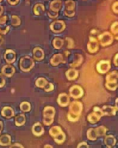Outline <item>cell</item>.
<instances>
[{
	"label": "cell",
	"instance_id": "cell-28",
	"mask_svg": "<svg viewBox=\"0 0 118 148\" xmlns=\"http://www.w3.org/2000/svg\"><path fill=\"white\" fill-rule=\"evenodd\" d=\"M64 41L63 39L59 37H56L53 40V46L54 49L59 50V49L62 48L64 45Z\"/></svg>",
	"mask_w": 118,
	"mask_h": 148
},
{
	"label": "cell",
	"instance_id": "cell-31",
	"mask_svg": "<svg viewBox=\"0 0 118 148\" xmlns=\"http://www.w3.org/2000/svg\"><path fill=\"white\" fill-rule=\"evenodd\" d=\"M53 139H54V142L57 144L62 145L66 141V134L63 132V131H62L60 134H59L57 136L54 137Z\"/></svg>",
	"mask_w": 118,
	"mask_h": 148
},
{
	"label": "cell",
	"instance_id": "cell-30",
	"mask_svg": "<svg viewBox=\"0 0 118 148\" xmlns=\"http://www.w3.org/2000/svg\"><path fill=\"white\" fill-rule=\"evenodd\" d=\"M48 83V82L47 81V80H46V79H45L44 77H39L38 78L36 81H35V85L37 86V87L39 88H44L45 86L47 85V84Z\"/></svg>",
	"mask_w": 118,
	"mask_h": 148
},
{
	"label": "cell",
	"instance_id": "cell-36",
	"mask_svg": "<svg viewBox=\"0 0 118 148\" xmlns=\"http://www.w3.org/2000/svg\"><path fill=\"white\" fill-rule=\"evenodd\" d=\"M66 40L67 42V49H73L75 46V43L74 41L72 38L70 37H66Z\"/></svg>",
	"mask_w": 118,
	"mask_h": 148
},
{
	"label": "cell",
	"instance_id": "cell-9",
	"mask_svg": "<svg viewBox=\"0 0 118 148\" xmlns=\"http://www.w3.org/2000/svg\"><path fill=\"white\" fill-rule=\"evenodd\" d=\"M83 89L79 85H73L69 89V96L73 98V99H79L83 96Z\"/></svg>",
	"mask_w": 118,
	"mask_h": 148
},
{
	"label": "cell",
	"instance_id": "cell-13",
	"mask_svg": "<svg viewBox=\"0 0 118 148\" xmlns=\"http://www.w3.org/2000/svg\"><path fill=\"white\" fill-rule=\"evenodd\" d=\"M4 58L7 64H13L16 60V53L12 49H7L4 53Z\"/></svg>",
	"mask_w": 118,
	"mask_h": 148
},
{
	"label": "cell",
	"instance_id": "cell-35",
	"mask_svg": "<svg viewBox=\"0 0 118 148\" xmlns=\"http://www.w3.org/2000/svg\"><path fill=\"white\" fill-rule=\"evenodd\" d=\"M111 33L113 36L118 34V22H115L111 27Z\"/></svg>",
	"mask_w": 118,
	"mask_h": 148
},
{
	"label": "cell",
	"instance_id": "cell-42",
	"mask_svg": "<svg viewBox=\"0 0 118 148\" xmlns=\"http://www.w3.org/2000/svg\"><path fill=\"white\" fill-rule=\"evenodd\" d=\"M90 146L85 142H82L79 143L77 146L78 148H88Z\"/></svg>",
	"mask_w": 118,
	"mask_h": 148
},
{
	"label": "cell",
	"instance_id": "cell-32",
	"mask_svg": "<svg viewBox=\"0 0 118 148\" xmlns=\"http://www.w3.org/2000/svg\"><path fill=\"white\" fill-rule=\"evenodd\" d=\"M96 130V134L97 135L98 137H101V136H104L106 134V133L107 131V128L103 126V125H102V126H100V127H98L97 128H95Z\"/></svg>",
	"mask_w": 118,
	"mask_h": 148
},
{
	"label": "cell",
	"instance_id": "cell-17",
	"mask_svg": "<svg viewBox=\"0 0 118 148\" xmlns=\"http://www.w3.org/2000/svg\"><path fill=\"white\" fill-rule=\"evenodd\" d=\"M33 59L37 61L43 60L45 56V53L43 49L39 47H36L33 49Z\"/></svg>",
	"mask_w": 118,
	"mask_h": 148
},
{
	"label": "cell",
	"instance_id": "cell-43",
	"mask_svg": "<svg viewBox=\"0 0 118 148\" xmlns=\"http://www.w3.org/2000/svg\"><path fill=\"white\" fill-rule=\"evenodd\" d=\"M7 19H8V17L7 16H0V25L5 24L7 21Z\"/></svg>",
	"mask_w": 118,
	"mask_h": 148
},
{
	"label": "cell",
	"instance_id": "cell-25",
	"mask_svg": "<svg viewBox=\"0 0 118 148\" xmlns=\"http://www.w3.org/2000/svg\"><path fill=\"white\" fill-rule=\"evenodd\" d=\"M75 56L77 58L72 63L69 64L72 68H77L79 67L83 61V58L81 55L77 54Z\"/></svg>",
	"mask_w": 118,
	"mask_h": 148
},
{
	"label": "cell",
	"instance_id": "cell-37",
	"mask_svg": "<svg viewBox=\"0 0 118 148\" xmlns=\"http://www.w3.org/2000/svg\"><path fill=\"white\" fill-rule=\"evenodd\" d=\"M44 89V91L47 92H51L53 91V90L54 89V86L52 83H48L47 85L45 86Z\"/></svg>",
	"mask_w": 118,
	"mask_h": 148
},
{
	"label": "cell",
	"instance_id": "cell-12",
	"mask_svg": "<svg viewBox=\"0 0 118 148\" xmlns=\"http://www.w3.org/2000/svg\"><path fill=\"white\" fill-rule=\"evenodd\" d=\"M70 96L66 93H62L59 94L57 99L58 104L62 107V108H65V107L69 106L70 104Z\"/></svg>",
	"mask_w": 118,
	"mask_h": 148
},
{
	"label": "cell",
	"instance_id": "cell-20",
	"mask_svg": "<svg viewBox=\"0 0 118 148\" xmlns=\"http://www.w3.org/2000/svg\"><path fill=\"white\" fill-rule=\"evenodd\" d=\"M102 110L103 112L104 116H115L116 113V109L115 107L111 106H103L102 108Z\"/></svg>",
	"mask_w": 118,
	"mask_h": 148
},
{
	"label": "cell",
	"instance_id": "cell-45",
	"mask_svg": "<svg viewBox=\"0 0 118 148\" xmlns=\"http://www.w3.org/2000/svg\"><path fill=\"white\" fill-rule=\"evenodd\" d=\"M20 0H7L8 3L12 5H15L19 3Z\"/></svg>",
	"mask_w": 118,
	"mask_h": 148
},
{
	"label": "cell",
	"instance_id": "cell-51",
	"mask_svg": "<svg viewBox=\"0 0 118 148\" xmlns=\"http://www.w3.org/2000/svg\"><path fill=\"white\" fill-rule=\"evenodd\" d=\"M44 147L45 148H53V146H52L51 145H50V144H47V145H45Z\"/></svg>",
	"mask_w": 118,
	"mask_h": 148
},
{
	"label": "cell",
	"instance_id": "cell-3",
	"mask_svg": "<svg viewBox=\"0 0 118 148\" xmlns=\"http://www.w3.org/2000/svg\"><path fill=\"white\" fill-rule=\"evenodd\" d=\"M118 71H113L108 73L106 77V88L110 91H115L118 88Z\"/></svg>",
	"mask_w": 118,
	"mask_h": 148
},
{
	"label": "cell",
	"instance_id": "cell-53",
	"mask_svg": "<svg viewBox=\"0 0 118 148\" xmlns=\"http://www.w3.org/2000/svg\"><path fill=\"white\" fill-rule=\"evenodd\" d=\"M2 1H3V0H0V3H1Z\"/></svg>",
	"mask_w": 118,
	"mask_h": 148
},
{
	"label": "cell",
	"instance_id": "cell-27",
	"mask_svg": "<svg viewBox=\"0 0 118 148\" xmlns=\"http://www.w3.org/2000/svg\"><path fill=\"white\" fill-rule=\"evenodd\" d=\"M26 123V116L24 114H20L15 118V125L17 127H21Z\"/></svg>",
	"mask_w": 118,
	"mask_h": 148
},
{
	"label": "cell",
	"instance_id": "cell-29",
	"mask_svg": "<svg viewBox=\"0 0 118 148\" xmlns=\"http://www.w3.org/2000/svg\"><path fill=\"white\" fill-rule=\"evenodd\" d=\"M87 138L91 141H95L97 140L98 136L96 134V131L95 128H90L87 130Z\"/></svg>",
	"mask_w": 118,
	"mask_h": 148
},
{
	"label": "cell",
	"instance_id": "cell-5",
	"mask_svg": "<svg viewBox=\"0 0 118 148\" xmlns=\"http://www.w3.org/2000/svg\"><path fill=\"white\" fill-rule=\"evenodd\" d=\"M104 113L102 109L98 106H95L93 108V111L90 113L87 116L88 121L91 124H96L102 117L104 116Z\"/></svg>",
	"mask_w": 118,
	"mask_h": 148
},
{
	"label": "cell",
	"instance_id": "cell-7",
	"mask_svg": "<svg viewBox=\"0 0 118 148\" xmlns=\"http://www.w3.org/2000/svg\"><path fill=\"white\" fill-rule=\"evenodd\" d=\"M66 25L62 20H56L50 25V29L54 33H60L65 30Z\"/></svg>",
	"mask_w": 118,
	"mask_h": 148
},
{
	"label": "cell",
	"instance_id": "cell-50",
	"mask_svg": "<svg viewBox=\"0 0 118 148\" xmlns=\"http://www.w3.org/2000/svg\"><path fill=\"white\" fill-rule=\"evenodd\" d=\"M3 43H4V38L1 36H0V46H1L3 44Z\"/></svg>",
	"mask_w": 118,
	"mask_h": 148
},
{
	"label": "cell",
	"instance_id": "cell-33",
	"mask_svg": "<svg viewBox=\"0 0 118 148\" xmlns=\"http://www.w3.org/2000/svg\"><path fill=\"white\" fill-rule=\"evenodd\" d=\"M20 109L23 112H29L31 110V105L28 101H23L20 104Z\"/></svg>",
	"mask_w": 118,
	"mask_h": 148
},
{
	"label": "cell",
	"instance_id": "cell-46",
	"mask_svg": "<svg viewBox=\"0 0 118 148\" xmlns=\"http://www.w3.org/2000/svg\"><path fill=\"white\" fill-rule=\"evenodd\" d=\"M113 64L116 67H118V53L115 55L113 58Z\"/></svg>",
	"mask_w": 118,
	"mask_h": 148
},
{
	"label": "cell",
	"instance_id": "cell-2",
	"mask_svg": "<svg viewBox=\"0 0 118 148\" xmlns=\"http://www.w3.org/2000/svg\"><path fill=\"white\" fill-rule=\"evenodd\" d=\"M43 122L44 124L46 126L51 125L54 121L56 115V109L53 106H45L43 112Z\"/></svg>",
	"mask_w": 118,
	"mask_h": 148
},
{
	"label": "cell",
	"instance_id": "cell-22",
	"mask_svg": "<svg viewBox=\"0 0 118 148\" xmlns=\"http://www.w3.org/2000/svg\"><path fill=\"white\" fill-rule=\"evenodd\" d=\"M116 138L113 135H107L104 138V144L107 147H113L116 143Z\"/></svg>",
	"mask_w": 118,
	"mask_h": 148
},
{
	"label": "cell",
	"instance_id": "cell-54",
	"mask_svg": "<svg viewBox=\"0 0 118 148\" xmlns=\"http://www.w3.org/2000/svg\"><path fill=\"white\" fill-rule=\"evenodd\" d=\"M83 1H86V0H83Z\"/></svg>",
	"mask_w": 118,
	"mask_h": 148
},
{
	"label": "cell",
	"instance_id": "cell-47",
	"mask_svg": "<svg viewBox=\"0 0 118 148\" xmlns=\"http://www.w3.org/2000/svg\"><path fill=\"white\" fill-rule=\"evenodd\" d=\"M3 128H4V125H3V122L0 121V134L1 133V132L3 130Z\"/></svg>",
	"mask_w": 118,
	"mask_h": 148
},
{
	"label": "cell",
	"instance_id": "cell-10",
	"mask_svg": "<svg viewBox=\"0 0 118 148\" xmlns=\"http://www.w3.org/2000/svg\"><path fill=\"white\" fill-rule=\"evenodd\" d=\"M111 69V62L108 60H102L96 65L97 71L102 75L108 73Z\"/></svg>",
	"mask_w": 118,
	"mask_h": 148
},
{
	"label": "cell",
	"instance_id": "cell-16",
	"mask_svg": "<svg viewBox=\"0 0 118 148\" xmlns=\"http://www.w3.org/2000/svg\"><path fill=\"white\" fill-rule=\"evenodd\" d=\"M61 63H66V61L64 60V56L62 53L55 54L50 59V64L54 67L57 66Z\"/></svg>",
	"mask_w": 118,
	"mask_h": 148
},
{
	"label": "cell",
	"instance_id": "cell-49",
	"mask_svg": "<svg viewBox=\"0 0 118 148\" xmlns=\"http://www.w3.org/2000/svg\"><path fill=\"white\" fill-rule=\"evenodd\" d=\"M115 108L117 110H118V98H116L115 100Z\"/></svg>",
	"mask_w": 118,
	"mask_h": 148
},
{
	"label": "cell",
	"instance_id": "cell-24",
	"mask_svg": "<svg viewBox=\"0 0 118 148\" xmlns=\"http://www.w3.org/2000/svg\"><path fill=\"white\" fill-rule=\"evenodd\" d=\"M45 5L43 4L38 3L35 4L34 7H33V12L34 14H35L36 16H40L45 12Z\"/></svg>",
	"mask_w": 118,
	"mask_h": 148
},
{
	"label": "cell",
	"instance_id": "cell-40",
	"mask_svg": "<svg viewBox=\"0 0 118 148\" xmlns=\"http://www.w3.org/2000/svg\"><path fill=\"white\" fill-rule=\"evenodd\" d=\"M6 83L5 79L4 76L2 75V73H0V88H3Z\"/></svg>",
	"mask_w": 118,
	"mask_h": 148
},
{
	"label": "cell",
	"instance_id": "cell-41",
	"mask_svg": "<svg viewBox=\"0 0 118 148\" xmlns=\"http://www.w3.org/2000/svg\"><path fill=\"white\" fill-rule=\"evenodd\" d=\"M112 10L115 14H118V1H116L112 4Z\"/></svg>",
	"mask_w": 118,
	"mask_h": 148
},
{
	"label": "cell",
	"instance_id": "cell-52",
	"mask_svg": "<svg viewBox=\"0 0 118 148\" xmlns=\"http://www.w3.org/2000/svg\"><path fill=\"white\" fill-rule=\"evenodd\" d=\"M114 37V38L116 40H118V34H117V35H116V36H113Z\"/></svg>",
	"mask_w": 118,
	"mask_h": 148
},
{
	"label": "cell",
	"instance_id": "cell-21",
	"mask_svg": "<svg viewBox=\"0 0 118 148\" xmlns=\"http://www.w3.org/2000/svg\"><path fill=\"white\" fill-rule=\"evenodd\" d=\"M62 5V0H53L50 4V10L56 13L60 10Z\"/></svg>",
	"mask_w": 118,
	"mask_h": 148
},
{
	"label": "cell",
	"instance_id": "cell-44",
	"mask_svg": "<svg viewBox=\"0 0 118 148\" xmlns=\"http://www.w3.org/2000/svg\"><path fill=\"white\" fill-rule=\"evenodd\" d=\"M9 147H13V148H23L24 146L20 144V143H14L13 145H10L9 146Z\"/></svg>",
	"mask_w": 118,
	"mask_h": 148
},
{
	"label": "cell",
	"instance_id": "cell-18",
	"mask_svg": "<svg viewBox=\"0 0 118 148\" xmlns=\"http://www.w3.org/2000/svg\"><path fill=\"white\" fill-rule=\"evenodd\" d=\"M65 75L68 80H75L79 76V71L75 68H72L66 71Z\"/></svg>",
	"mask_w": 118,
	"mask_h": 148
},
{
	"label": "cell",
	"instance_id": "cell-39",
	"mask_svg": "<svg viewBox=\"0 0 118 148\" xmlns=\"http://www.w3.org/2000/svg\"><path fill=\"white\" fill-rule=\"evenodd\" d=\"M10 26H7L4 28H0V34L3 35L7 34L10 31Z\"/></svg>",
	"mask_w": 118,
	"mask_h": 148
},
{
	"label": "cell",
	"instance_id": "cell-15",
	"mask_svg": "<svg viewBox=\"0 0 118 148\" xmlns=\"http://www.w3.org/2000/svg\"><path fill=\"white\" fill-rule=\"evenodd\" d=\"M32 133L36 137H41L44 133V128L40 122L35 123L32 127Z\"/></svg>",
	"mask_w": 118,
	"mask_h": 148
},
{
	"label": "cell",
	"instance_id": "cell-14",
	"mask_svg": "<svg viewBox=\"0 0 118 148\" xmlns=\"http://www.w3.org/2000/svg\"><path fill=\"white\" fill-rule=\"evenodd\" d=\"M16 70L13 65L7 64L3 66L1 69L2 75L7 77H12L15 73Z\"/></svg>",
	"mask_w": 118,
	"mask_h": 148
},
{
	"label": "cell",
	"instance_id": "cell-19",
	"mask_svg": "<svg viewBox=\"0 0 118 148\" xmlns=\"http://www.w3.org/2000/svg\"><path fill=\"white\" fill-rule=\"evenodd\" d=\"M14 110L10 106L4 107L1 110V115L7 119H10L13 118L14 116Z\"/></svg>",
	"mask_w": 118,
	"mask_h": 148
},
{
	"label": "cell",
	"instance_id": "cell-8",
	"mask_svg": "<svg viewBox=\"0 0 118 148\" xmlns=\"http://www.w3.org/2000/svg\"><path fill=\"white\" fill-rule=\"evenodd\" d=\"M65 10L64 11V15L69 18H73L75 15L76 3L73 0H66L65 1Z\"/></svg>",
	"mask_w": 118,
	"mask_h": 148
},
{
	"label": "cell",
	"instance_id": "cell-4",
	"mask_svg": "<svg viewBox=\"0 0 118 148\" xmlns=\"http://www.w3.org/2000/svg\"><path fill=\"white\" fill-rule=\"evenodd\" d=\"M35 66V62L33 59L28 56L22 57L19 62L20 69L25 73L30 71Z\"/></svg>",
	"mask_w": 118,
	"mask_h": 148
},
{
	"label": "cell",
	"instance_id": "cell-48",
	"mask_svg": "<svg viewBox=\"0 0 118 148\" xmlns=\"http://www.w3.org/2000/svg\"><path fill=\"white\" fill-rule=\"evenodd\" d=\"M4 12V8L2 5H0V16H1V15L3 14Z\"/></svg>",
	"mask_w": 118,
	"mask_h": 148
},
{
	"label": "cell",
	"instance_id": "cell-38",
	"mask_svg": "<svg viewBox=\"0 0 118 148\" xmlns=\"http://www.w3.org/2000/svg\"><path fill=\"white\" fill-rule=\"evenodd\" d=\"M47 14L48 16V17L51 19H56L57 18L58 16V13H56V12H53L51 10H49L47 12Z\"/></svg>",
	"mask_w": 118,
	"mask_h": 148
},
{
	"label": "cell",
	"instance_id": "cell-6",
	"mask_svg": "<svg viewBox=\"0 0 118 148\" xmlns=\"http://www.w3.org/2000/svg\"><path fill=\"white\" fill-rule=\"evenodd\" d=\"M97 40L101 46L103 47H106L111 45L113 43L114 37L111 32L105 31L103 33L100 34L98 36Z\"/></svg>",
	"mask_w": 118,
	"mask_h": 148
},
{
	"label": "cell",
	"instance_id": "cell-1",
	"mask_svg": "<svg viewBox=\"0 0 118 148\" xmlns=\"http://www.w3.org/2000/svg\"><path fill=\"white\" fill-rule=\"evenodd\" d=\"M83 104L78 101H74L70 103L69 112L67 113V119L70 122L78 121L83 111Z\"/></svg>",
	"mask_w": 118,
	"mask_h": 148
},
{
	"label": "cell",
	"instance_id": "cell-11",
	"mask_svg": "<svg viewBox=\"0 0 118 148\" xmlns=\"http://www.w3.org/2000/svg\"><path fill=\"white\" fill-rule=\"evenodd\" d=\"M88 51L90 53H96L99 49V43L98 40L94 37H90L87 43Z\"/></svg>",
	"mask_w": 118,
	"mask_h": 148
},
{
	"label": "cell",
	"instance_id": "cell-23",
	"mask_svg": "<svg viewBox=\"0 0 118 148\" xmlns=\"http://www.w3.org/2000/svg\"><path fill=\"white\" fill-rule=\"evenodd\" d=\"M12 137L9 134H5L0 136V146H9L11 145Z\"/></svg>",
	"mask_w": 118,
	"mask_h": 148
},
{
	"label": "cell",
	"instance_id": "cell-26",
	"mask_svg": "<svg viewBox=\"0 0 118 148\" xmlns=\"http://www.w3.org/2000/svg\"><path fill=\"white\" fill-rule=\"evenodd\" d=\"M62 131H63L62 128L58 125H55L52 127L49 130V134L53 138L57 136L59 134H60Z\"/></svg>",
	"mask_w": 118,
	"mask_h": 148
},
{
	"label": "cell",
	"instance_id": "cell-34",
	"mask_svg": "<svg viewBox=\"0 0 118 148\" xmlns=\"http://www.w3.org/2000/svg\"><path fill=\"white\" fill-rule=\"evenodd\" d=\"M11 23H12V25L13 27L20 26L21 24V20L19 18V16H18L17 15H12Z\"/></svg>",
	"mask_w": 118,
	"mask_h": 148
}]
</instances>
